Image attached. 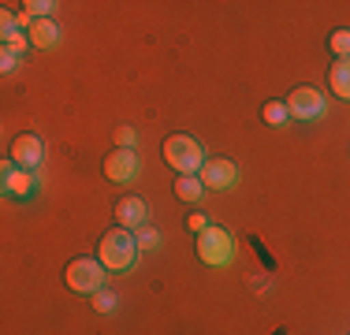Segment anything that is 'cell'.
Segmentation results:
<instances>
[{
    "mask_svg": "<svg viewBox=\"0 0 350 335\" xmlns=\"http://www.w3.org/2000/svg\"><path fill=\"white\" fill-rule=\"evenodd\" d=\"M135 257H138V234H131L127 228L105 231L101 242H97V261L108 272H127V268H135Z\"/></svg>",
    "mask_w": 350,
    "mask_h": 335,
    "instance_id": "cell-1",
    "label": "cell"
},
{
    "mask_svg": "<svg viewBox=\"0 0 350 335\" xmlns=\"http://www.w3.org/2000/svg\"><path fill=\"white\" fill-rule=\"evenodd\" d=\"M161 153L179 175H202L205 161H209L205 149H202V142L190 138V134H172V138H164Z\"/></svg>",
    "mask_w": 350,
    "mask_h": 335,
    "instance_id": "cell-2",
    "label": "cell"
},
{
    "mask_svg": "<svg viewBox=\"0 0 350 335\" xmlns=\"http://www.w3.org/2000/svg\"><path fill=\"white\" fill-rule=\"evenodd\" d=\"M239 257V246H235V234L224 231V228H209L198 234V261L209 265V268H224Z\"/></svg>",
    "mask_w": 350,
    "mask_h": 335,
    "instance_id": "cell-3",
    "label": "cell"
},
{
    "mask_svg": "<svg viewBox=\"0 0 350 335\" xmlns=\"http://www.w3.org/2000/svg\"><path fill=\"white\" fill-rule=\"evenodd\" d=\"M105 272L108 268L97 261V257H75L64 268V283L75 291V295H90L94 298L97 291H105Z\"/></svg>",
    "mask_w": 350,
    "mask_h": 335,
    "instance_id": "cell-4",
    "label": "cell"
},
{
    "mask_svg": "<svg viewBox=\"0 0 350 335\" xmlns=\"http://www.w3.org/2000/svg\"><path fill=\"white\" fill-rule=\"evenodd\" d=\"M283 105H287L291 120H298V123L324 120V112H328V105H324L321 90H313V86H295L287 97H283Z\"/></svg>",
    "mask_w": 350,
    "mask_h": 335,
    "instance_id": "cell-5",
    "label": "cell"
},
{
    "mask_svg": "<svg viewBox=\"0 0 350 335\" xmlns=\"http://www.w3.org/2000/svg\"><path fill=\"white\" fill-rule=\"evenodd\" d=\"M142 172V157L135 153V149H120L116 146L112 153L105 157V175L112 183H135Z\"/></svg>",
    "mask_w": 350,
    "mask_h": 335,
    "instance_id": "cell-6",
    "label": "cell"
},
{
    "mask_svg": "<svg viewBox=\"0 0 350 335\" xmlns=\"http://www.w3.org/2000/svg\"><path fill=\"white\" fill-rule=\"evenodd\" d=\"M202 183L205 190H235L239 187V168L228 157H209L202 168Z\"/></svg>",
    "mask_w": 350,
    "mask_h": 335,
    "instance_id": "cell-7",
    "label": "cell"
},
{
    "mask_svg": "<svg viewBox=\"0 0 350 335\" xmlns=\"http://www.w3.org/2000/svg\"><path fill=\"white\" fill-rule=\"evenodd\" d=\"M116 228H127V231H142L149 224V205H146V198H138V194H127V198H120L116 201Z\"/></svg>",
    "mask_w": 350,
    "mask_h": 335,
    "instance_id": "cell-8",
    "label": "cell"
},
{
    "mask_svg": "<svg viewBox=\"0 0 350 335\" xmlns=\"http://www.w3.org/2000/svg\"><path fill=\"white\" fill-rule=\"evenodd\" d=\"M0 183H4V194H12V198H30L38 190V175L27 172V168H19L15 161H4Z\"/></svg>",
    "mask_w": 350,
    "mask_h": 335,
    "instance_id": "cell-9",
    "label": "cell"
},
{
    "mask_svg": "<svg viewBox=\"0 0 350 335\" xmlns=\"http://www.w3.org/2000/svg\"><path fill=\"white\" fill-rule=\"evenodd\" d=\"M41 157H45V142L38 138V134H19V138L12 142V153H8V161H15L19 168H27V172H34L41 164Z\"/></svg>",
    "mask_w": 350,
    "mask_h": 335,
    "instance_id": "cell-10",
    "label": "cell"
},
{
    "mask_svg": "<svg viewBox=\"0 0 350 335\" xmlns=\"http://www.w3.org/2000/svg\"><path fill=\"white\" fill-rule=\"evenodd\" d=\"M30 34V45H38V49H56L60 45V27H56L53 19H34L27 27Z\"/></svg>",
    "mask_w": 350,
    "mask_h": 335,
    "instance_id": "cell-11",
    "label": "cell"
},
{
    "mask_svg": "<svg viewBox=\"0 0 350 335\" xmlns=\"http://www.w3.org/2000/svg\"><path fill=\"white\" fill-rule=\"evenodd\" d=\"M328 86L339 100H350V60H336L328 71Z\"/></svg>",
    "mask_w": 350,
    "mask_h": 335,
    "instance_id": "cell-12",
    "label": "cell"
},
{
    "mask_svg": "<svg viewBox=\"0 0 350 335\" xmlns=\"http://www.w3.org/2000/svg\"><path fill=\"white\" fill-rule=\"evenodd\" d=\"M202 194H205L202 175H179L175 179V198L179 201H202Z\"/></svg>",
    "mask_w": 350,
    "mask_h": 335,
    "instance_id": "cell-13",
    "label": "cell"
},
{
    "mask_svg": "<svg viewBox=\"0 0 350 335\" xmlns=\"http://www.w3.org/2000/svg\"><path fill=\"white\" fill-rule=\"evenodd\" d=\"M261 120L269 123V127H283V123L291 120V112H287V105H283V100H269V105L261 108Z\"/></svg>",
    "mask_w": 350,
    "mask_h": 335,
    "instance_id": "cell-14",
    "label": "cell"
},
{
    "mask_svg": "<svg viewBox=\"0 0 350 335\" xmlns=\"http://www.w3.org/2000/svg\"><path fill=\"white\" fill-rule=\"evenodd\" d=\"M0 38H4V49H12V53H27V45H30V34H23V27L0 30Z\"/></svg>",
    "mask_w": 350,
    "mask_h": 335,
    "instance_id": "cell-15",
    "label": "cell"
},
{
    "mask_svg": "<svg viewBox=\"0 0 350 335\" xmlns=\"http://www.w3.org/2000/svg\"><path fill=\"white\" fill-rule=\"evenodd\" d=\"M328 49L339 56V60H350V27H339V30H332V38H328Z\"/></svg>",
    "mask_w": 350,
    "mask_h": 335,
    "instance_id": "cell-16",
    "label": "cell"
},
{
    "mask_svg": "<svg viewBox=\"0 0 350 335\" xmlns=\"http://www.w3.org/2000/svg\"><path fill=\"white\" fill-rule=\"evenodd\" d=\"M56 0H30V4H23V12L30 15V19H53V12H56Z\"/></svg>",
    "mask_w": 350,
    "mask_h": 335,
    "instance_id": "cell-17",
    "label": "cell"
},
{
    "mask_svg": "<svg viewBox=\"0 0 350 335\" xmlns=\"http://www.w3.org/2000/svg\"><path fill=\"white\" fill-rule=\"evenodd\" d=\"M138 246H142V250H157V246H161V231L146 224V228L138 231Z\"/></svg>",
    "mask_w": 350,
    "mask_h": 335,
    "instance_id": "cell-18",
    "label": "cell"
},
{
    "mask_svg": "<svg viewBox=\"0 0 350 335\" xmlns=\"http://www.w3.org/2000/svg\"><path fill=\"white\" fill-rule=\"evenodd\" d=\"M116 306H120V302H116L112 291H97V295H94V309H97V313H112Z\"/></svg>",
    "mask_w": 350,
    "mask_h": 335,
    "instance_id": "cell-19",
    "label": "cell"
},
{
    "mask_svg": "<svg viewBox=\"0 0 350 335\" xmlns=\"http://www.w3.org/2000/svg\"><path fill=\"white\" fill-rule=\"evenodd\" d=\"M187 228L194 231V234H202V231H209L213 224H209V216H205V213H190L187 216Z\"/></svg>",
    "mask_w": 350,
    "mask_h": 335,
    "instance_id": "cell-20",
    "label": "cell"
},
{
    "mask_svg": "<svg viewBox=\"0 0 350 335\" xmlns=\"http://www.w3.org/2000/svg\"><path fill=\"white\" fill-rule=\"evenodd\" d=\"M15 64H19V53H12V49H0V71H15Z\"/></svg>",
    "mask_w": 350,
    "mask_h": 335,
    "instance_id": "cell-21",
    "label": "cell"
},
{
    "mask_svg": "<svg viewBox=\"0 0 350 335\" xmlns=\"http://www.w3.org/2000/svg\"><path fill=\"white\" fill-rule=\"evenodd\" d=\"M116 142H120V149H131L135 146V127H120L116 131Z\"/></svg>",
    "mask_w": 350,
    "mask_h": 335,
    "instance_id": "cell-22",
    "label": "cell"
}]
</instances>
